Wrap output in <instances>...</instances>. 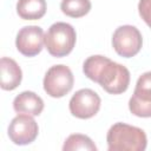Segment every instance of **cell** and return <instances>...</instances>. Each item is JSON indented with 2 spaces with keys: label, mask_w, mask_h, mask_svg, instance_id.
Here are the masks:
<instances>
[{
  "label": "cell",
  "mask_w": 151,
  "mask_h": 151,
  "mask_svg": "<svg viewBox=\"0 0 151 151\" xmlns=\"http://www.w3.org/2000/svg\"><path fill=\"white\" fill-rule=\"evenodd\" d=\"M0 72H1V88L5 91L15 90L22 80V71L18 63L7 57H2L0 60Z\"/></svg>",
  "instance_id": "10"
},
{
  "label": "cell",
  "mask_w": 151,
  "mask_h": 151,
  "mask_svg": "<svg viewBox=\"0 0 151 151\" xmlns=\"http://www.w3.org/2000/svg\"><path fill=\"white\" fill-rule=\"evenodd\" d=\"M90 0H61L60 9L61 12L71 18H81L91 11Z\"/></svg>",
  "instance_id": "13"
},
{
  "label": "cell",
  "mask_w": 151,
  "mask_h": 151,
  "mask_svg": "<svg viewBox=\"0 0 151 151\" xmlns=\"http://www.w3.org/2000/svg\"><path fill=\"white\" fill-rule=\"evenodd\" d=\"M45 0H18L17 13L24 20H38L46 13Z\"/></svg>",
  "instance_id": "12"
},
{
  "label": "cell",
  "mask_w": 151,
  "mask_h": 151,
  "mask_svg": "<svg viewBox=\"0 0 151 151\" xmlns=\"http://www.w3.org/2000/svg\"><path fill=\"white\" fill-rule=\"evenodd\" d=\"M143 38L139 29L132 25H123L116 28L112 35V46L117 54L124 58L134 57L142 48Z\"/></svg>",
  "instance_id": "5"
},
{
  "label": "cell",
  "mask_w": 151,
  "mask_h": 151,
  "mask_svg": "<svg viewBox=\"0 0 151 151\" xmlns=\"http://www.w3.org/2000/svg\"><path fill=\"white\" fill-rule=\"evenodd\" d=\"M77 33L72 25L63 21L54 22L45 33V46L47 52L55 58L70 54L76 45Z\"/></svg>",
  "instance_id": "3"
},
{
  "label": "cell",
  "mask_w": 151,
  "mask_h": 151,
  "mask_svg": "<svg viewBox=\"0 0 151 151\" xmlns=\"http://www.w3.org/2000/svg\"><path fill=\"white\" fill-rule=\"evenodd\" d=\"M100 104L101 99L97 92L91 88H81L72 96L68 107L72 116L79 119H88L98 113Z\"/></svg>",
  "instance_id": "7"
},
{
  "label": "cell",
  "mask_w": 151,
  "mask_h": 151,
  "mask_svg": "<svg viewBox=\"0 0 151 151\" xmlns=\"http://www.w3.org/2000/svg\"><path fill=\"white\" fill-rule=\"evenodd\" d=\"M63 150L64 151H74V150L76 151L77 150L97 151V146L90 137L81 133H73L66 138L63 145Z\"/></svg>",
  "instance_id": "14"
},
{
  "label": "cell",
  "mask_w": 151,
  "mask_h": 151,
  "mask_svg": "<svg viewBox=\"0 0 151 151\" xmlns=\"http://www.w3.org/2000/svg\"><path fill=\"white\" fill-rule=\"evenodd\" d=\"M74 78L71 68L66 65L51 66L44 77V90L52 98L66 96L73 87Z\"/></svg>",
  "instance_id": "4"
},
{
  "label": "cell",
  "mask_w": 151,
  "mask_h": 151,
  "mask_svg": "<svg viewBox=\"0 0 151 151\" xmlns=\"http://www.w3.org/2000/svg\"><path fill=\"white\" fill-rule=\"evenodd\" d=\"M129 110L140 118L151 117V71L138 78L133 94L129 100Z\"/></svg>",
  "instance_id": "6"
},
{
  "label": "cell",
  "mask_w": 151,
  "mask_h": 151,
  "mask_svg": "<svg viewBox=\"0 0 151 151\" xmlns=\"http://www.w3.org/2000/svg\"><path fill=\"white\" fill-rule=\"evenodd\" d=\"M45 44L44 29L39 26H25L19 29L15 38L17 50L25 57L39 54Z\"/></svg>",
  "instance_id": "9"
},
{
  "label": "cell",
  "mask_w": 151,
  "mask_h": 151,
  "mask_svg": "<svg viewBox=\"0 0 151 151\" xmlns=\"http://www.w3.org/2000/svg\"><path fill=\"white\" fill-rule=\"evenodd\" d=\"M13 109L17 113L39 116L44 110V100L32 91H24L14 98Z\"/></svg>",
  "instance_id": "11"
},
{
  "label": "cell",
  "mask_w": 151,
  "mask_h": 151,
  "mask_svg": "<svg viewBox=\"0 0 151 151\" xmlns=\"http://www.w3.org/2000/svg\"><path fill=\"white\" fill-rule=\"evenodd\" d=\"M109 151H144L147 138L144 130L125 123L113 124L106 134Z\"/></svg>",
  "instance_id": "2"
},
{
  "label": "cell",
  "mask_w": 151,
  "mask_h": 151,
  "mask_svg": "<svg viewBox=\"0 0 151 151\" xmlns=\"http://www.w3.org/2000/svg\"><path fill=\"white\" fill-rule=\"evenodd\" d=\"M39 127L34 118L26 113L14 117L8 125V137L15 145H27L38 137Z\"/></svg>",
  "instance_id": "8"
},
{
  "label": "cell",
  "mask_w": 151,
  "mask_h": 151,
  "mask_svg": "<svg viewBox=\"0 0 151 151\" xmlns=\"http://www.w3.org/2000/svg\"><path fill=\"white\" fill-rule=\"evenodd\" d=\"M83 72L110 94H120L130 85V71L100 54L88 57L83 64Z\"/></svg>",
  "instance_id": "1"
},
{
  "label": "cell",
  "mask_w": 151,
  "mask_h": 151,
  "mask_svg": "<svg viewBox=\"0 0 151 151\" xmlns=\"http://www.w3.org/2000/svg\"><path fill=\"white\" fill-rule=\"evenodd\" d=\"M138 12L140 18L151 28V0H139Z\"/></svg>",
  "instance_id": "15"
}]
</instances>
